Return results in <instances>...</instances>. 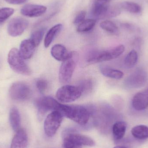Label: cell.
<instances>
[{"mask_svg": "<svg viewBox=\"0 0 148 148\" xmlns=\"http://www.w3.org/2000/svg\"><path fill=\"white\" fill-rule=\"evenodd\" d=\"M58 111L63 116L82 126L88 123L91 115L90 110L82 105H65L61 103Z\"/></svg>", "mask_w": 148, "mask_h": 148, "instance_id": "cell-1", "label": "cell"}, {"mask_svg": "<svg viewBox=\"0 0 148 148\" xmlns=\"http://www.w3.org/2000/svg\"><path fill=\"white\" fill-rule=\"evenodd\" d=\"M86 12L84 10H82L80 11L78 14L75 17L74 21V23L75 25H79V24L85 20V16H86Z\"/></svg>", "mask_w": 148, "mask_h": 148, "instance_id": "cell-32", "label": "cell"}, {"mask_svg": "<svg viewBox=\"0 0 148 148\" xmlns=\"http://www.w3.org/2000/svg\"><path fill=\"white\" fill-rule=\"evenodd\" d=\"M9 121L10 126L15 132H17L21 128V116L18 109L16 107H13L10 109Z\"/></svg>", "mask_w": 148, "mask_h": 148, "instance_id": "cell-17", "label": "cell"}, {"mask_svg": "<svg viewBox=\"0 0 148 148\" xmlns=\"http://www.w3.org/2000/svg\"><path fill=\"white\" fill-rule=\"evenodd\" d=\"M93 82L90 79H86L82 81L79 84L78 87L82 90V94L83 93H88L92 90L93 88Z\"/></svg>", "mask_w": 148, "mask_h": 148, "instance_id": "cell-30", "label": "cell"}, {"mask_svg": "<svg viewBox=\"0 0 148 148\" xmlns=\"http://www.w3.org/2000/svg\"><path fill=\"white\" fill-rule=\"evenodd\" d=\"M31 90L28 84L23 82L14 83L9 90L10 97L12 100L18 101H26L30 97Z\"/></svg>", "mask_w": 148, "mask_h": 148, "instance_id": "cell-8", "label": "cell"}, {"mask_svg": "<svg viewBox=\"0 0 148 148\" xmlns=\"http://www.w3.org/2000/svg\"><path fill=\"white\" fill-rule=\"evenodd\" d=\"M47 10V7L43 5L28 4L22 8L21 12L24 16L36 17L43 15Z\"/></svg>", "mask_w": 148, "mask_h": 148, "instance_id": "cell-12", "label": "cell"}, {"mask_svg": "<svg viewBox=\"0 0 148 148\" xmlns=\"http://www.w3.org/2000/svg\"><path fill=\"white\" fill-rule=\"evenodd\" d=\"M63 116L58 110H54L48 115L44 123V131L48 136L52 137L55 135L60 127Z\"/></svg>", "mask_w": 148, "mask_h": 148, "instance_id": "cell-6", "label": "cell"}, {"mask_svg": "<svg viewBox=\"0 0 148 148\" xmlns=\"http://www.w3.org/2000/svg\"><path fill=\"white\" fill-rule=\"evenodd\" d=\"M62 27V24H56L48 31L44 39V44L45 47L48 48L51 45L55 38L60 33Z\"/></svg>", "mask_w": 148, "mask_h": 148, "instance_id": "cell-19", "label": "cell"}, {"mask_svg": "<svg viewBox=\"0 0 148 148\" xmlns=\"http://www.w3.org/2000/svg\"><path fill=\"white\" fill-rule=\"evenodd\" d=\"M125 49L123 45H120L109 50L93 51L90 53L87 61L88 63L95 64L111 60L121 56Z\"/></svg>", "mask_w": 148, "mask_h": 148, "instance_id": "cell-2", "label": "cell"}, {"mask_svg": "<svg viewBox=\"0 0 148 148\" xmlns=\"http://www.w3.org/2000/svg\"><path fill=\"white\" fill-rule=\"evenodd\" d=\"M11 142L10 148H26L28 143L27 132L23 129H20L16 132Z\"/></svg>", "mask_w": 148, "mask_h": 148, "instance_id": "cell-13", "label": "cell"}, {"mask_svg": "<svg viewBox=\"0 0 148 148\" xmlns=\"http://www.w3.org/2000/svg\"><path fill=\"white\" fill-rule=\"evenodd\" d=\"M36 47L30 39L25 40L21 42L19 53L24 60H28L34 55Z\"/></svg>", "mask_w": 148, "mask_h": 148, "instance_id": "cell-15", "label": "cell"}, {"mask_svg": "<svg viewBox=\"0 0 148 148\" xmlns=\"http://www.w3.org/2000/svg\"><path fill=\"white\" fill-rule=\"evenodd\" d=\"M114 148H127L126 147H123V146H116Z\"/></svg>", "mask_w": 148, "mask_h": 148, "instance_id": "cell-35", "label": "cell"}, {"mask_svg": "<svg viewBox=\"0 0 148 148\" xmlns=\"http://www.w3.org/2000/svg\"><path fill=\"white\" fill-rule=\"evenodd\" d=\"M27 0H5L8 3L12 4H21L26 2Z\"/></svg>", "mask_w": 148, "mask_h": 148, "instance_id": "cell-33", "label": "cell"}, {"mask_svg": "<svg viewBox=\"0 0 148 148\" xmlns=\"http://www.w3.org/2000/svg\"><path fill=\"white\" fill-rule=\"evenodd\" d=\"M72 52H69L66 48L61 44H56L51 49L52 56L56 60L63 62L70 57Z\"/></svg>", "mask_w": 148, "mask_h": 148, "instance_id": "cell-14", "label": "cell"}, {"mask_svg": "<svg viewBox=\"0 0 148 148\" xmlns=\"http://www.w3.org/2000/svg\"><path fill=\"white\" fill-rule=\"evenodd\" d=\"M100 27L106 32L113 34H117L118 33V27L113 22L110 21H105L100 23Z\"/></svg>", "mask_w": 148, "mask_h": 148, "instance_id": "cell-26", "label": "cell"}, {"mask_svg": "<svg viewBox=\"0 0 148 148\" xmlns=\"http://www.w3.org/2000/svg\"><path fill=\"white\" fill-rule=\"evenodd\" d=\"M36 107L38 110V116L41 118L49 111L59 110L61 103L51 97H42L36 100Z\"/></svg>", "mask_w": 148, "mask_h": 148, "instance_id": "cell-9", "label": "cell"}, {"mask_svg": "<svg viewBox=\"0 0 148 148\" xmlns=\"http://www.w3.org/2000/svg\"><path fill=\"white\" fill-rule=\"evenodd\" d=\"M82 94L78 86L66 85L57 90L56 97L58 101L62 103H69L78 99Z\"/></svg>", "mask_w": 148, "mask_h": 148, "instance_id": "cell-5", "label": "cell"}, {"mask_svg": "<svg viewBox=\"0 0 148 148\" xmlns=\"http://www.w3.org/2000/svg\"><path fill=\"white\" fill-rule=\"evenodd\" d=\"M100 72L106 77L116 80L121 79L124 75V74L122 71L109 67H101L100 68Z\"/></svg>", "mask_w": 148, "mask_h": 148, "instance_id": "cell-21", "label": "cell"}, {"mask_svg": "<svg viewBox=\"0 0 148 148\" xmlns=\"http://www.w3.org/2000/svg\"><path fill=\"white\" fill-rule=\"evenodd\" d=\"M29 25L27 20L22 17L13 18L8 23V32L13 37L21 35L24 32Z\"/></svg>", "mask_w": 148, "mask_h": 148, "instance_id": "cell-10", "label": "cell"}, {"mask_svg": "<svg viewBox=\"0 0 148 148\" xmlns=\"http://www.w3.org/2000/svg\"><path fill=\"white\" fill-rule=\"evenodd\" d=\"M95 20L88 19L85 20L77 26V30L80 33L88 32L91 30L96 24Z\"/></svg>", "mask_w": 148, "mask_h": 148, "instance_id": "cell-25", "label": "cell"}, {"mask_svg": "<svg viewBox=\"0 0 148 148\" xmlns=\"http://www.w3.org/2000/svg\"><path fill=\"white\" fill-rule=\"evenodd\" d=\"M119 6L121 9L124 10L133 14H138L141 11L140 6L137 3L133 2L124 1L120 3Z\"/></svg>", "mask_w": 148, "mask_h": 148, "instance_id": "cell-23", "label": "cell"}, {"mask_svg": "<svg viewBox=\"0 0 148 148\" xmlns=\"http://www.w3.org/2000/svg\"><path fill=\"white\" fill-rule=\"evenodd\" d=\"M63 147L64 148H82V146L77 142L68 134H64Z\"/></svg>", "mask_w": 148, "mask_h": 148, "instance_id": "cell-28", "label": "cell"}, {"mask_svg": "<svg viewBox=\"0 0 148 148\" xmlns=\"http://www.w3.org/2000/svg\"><path fill=\"white\" fill-rule=\"evenodd\" d=\"M36 87L39 92L42 94H44L47 92L49 87L47 81L43 79H39L36 82Z\"/></svg>", "mask_w": 148, "mask_h": 148, "instance_id": "cell-31", "label": "cell"}, {"mask_svg": "<svg viewBox=\"0 0 148 148\" xmlns=\"http://www.w3.org/2000/svg\"><path fill=\"white\" fill-rule=\"evenodd\" d=\"M8 60L10 66L16 73L26 75H31V69L21 56L18 49H11L8 55Z\"/></svg>", "mask_w": 148, "mask_h": 148, "instance_id": "cell-3", "label": "cell"}, {"mask_svg": "<svg viewBox=\"0 0 148 148\" xmlns=\"http://www.w3.org/2000/svg\"><path fill=\"white\" fill-rule=\"evenodd\" d=\"M138 54L134 49L130 51L124 59V65L127 68L134 67L138 61Z\"/></svg>", "mask_w": 148, "mask_h": 148, "instance_id": "cell-24", "label": "cell"}, {"mask_svg": "<svg viewBox=\"0 0 148 148\" xmlns=\"http://www.w3.org/2000/svg\"><path fill=\"white\" fill-rule=\"evenodd\" d=\"M127 128V123L123 121H117L112 126L113 136L116 140H120L124 137Z\"/></svg>", "mask_w": 148, "mask_h": 148, "instance_id": "cell-16", "label": "cell"}, {"mask_svg": "<svg viewBox=\"0 0 148 148\" xmlns=\"http://www.w3.org/2000/svg\"><path fill=\"white\" fill-rule=\"evenodd\" d=\"M65 134L69 135L72 138L82 146L93 147L95 146V141L90 137L83 135L80 134L71 130L67 131Z\"/></svg>", "mask_w": 148, "mask_h": 148, "instance_id": "cell-18", "label": "cell"}, {"mask_svg": "<svg viewBox=\"0 0 148 148\" xmlns=\"http://www.w3.org/2000/svg\"><path fill=\"white\" fill-rule=\"evenodd\" d=\"M14 9L9 8H0V24L8 20L14 14Z\"/></svg>", "mask_w": 148, "mask_h": 148, "instance_id": "cell-29", "label": "cell"}, {"mask_svg": "<svg viewBox=\"0 0 148 148\" xmlns=\"http://www.w3.org/2000/svg\"><path fill=\"white\" fill-rule=\"evenodd\" d=\"M110 0H96L95 1L100 3L107 4V3Z\"/></svg>", "mask_w": 148, "mask_h": 148, "instance_id": "cell-34", "label": "cell"}, {"mask_svg": "<svg viewBox=\"0 0 148 148\" xmlns=\"http://www.w3.org/2000/svg\"><path fill=\"white\" fill-rule=\"evenodd\" d=\"M46 30V28H42L36 30L32 33L29 39L33 42L36 47H37L40 45Z\"/></svg>", "mask_w": 148, "mask_h": 148, "instance_id": "cell-27", "label": "cell"}, {"mask_svg": "<svg viewBox=\"0 0 148 148\" xmlns=\"http://www.w3.org/2000/svg\"><path fill=\"white\" fill-rule=\"evenodd\" d=\"M77 57L76 54L72 52L70 57L62 62L59 72V81L61 83L65 84L70 82L76 66Z\"/></svg>", "mask_w": 148, "mask_h": 148, "instance_id": "cell-4", "label": "cell"}, {"mask_svg": "<svg viewBox=\"0 0 148 148\" xmlns=\"http://www.w3.org/2000/svg\"><path fill=\"white\" fill-rule=\"evenodd\" d=\"M108 6L107 4L95 2L92 8V15L97 18H105Z\"/></svg>", "mask_w": 148, "mask_h": 148, "instance_id": "cell-20", "label": "cell"}, {"mask_svg": "<svg viewBox=\"0 0 148 148\" xmlns=\"http://www.w3.org/2000/svg\"><path fill=\"white\" fill-rule=\"evenodd\" d=\"M133 108L137 111H142L148 107V88L136 93L132 100Z\"/></svg>", "mask_w": 148, "mask_h": 148, "instance_id": "cell-11", "label": "cell"}, {"mask_svg": "<svg viewBox=\"0 0 148 148\" xmlns=\"http://www.w3.org/2000/svg\"><path fill=\"white\" fill-rule=\"evenodd\" d=\"M148 80L147 71L141 67L136 69L124 81V84L129 88H139L143 87Z\"/></svg>", "mask_w": 148, "mask_h": 148, "instance_id": "cell-7", "label": "cell"}, {"mask_svg": "<svg viewBox=\"0 0 148 148\" xmlns=\"http://www.w3.org/2000/svg\"><path fill=\"white\" fill-rule=\"evenodd\" d=\"M131 134L134 137L138 140L148 138V127L144 125H137L132 128Z\"/></svg>", "mask_w": 148, "mask_h": 148, "instance_id": "cell-22", "label": "cell"}]
</instances>
